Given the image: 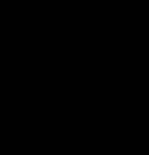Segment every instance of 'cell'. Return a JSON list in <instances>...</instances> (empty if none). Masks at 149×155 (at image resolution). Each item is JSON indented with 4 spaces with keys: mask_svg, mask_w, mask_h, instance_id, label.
I'll return each instance as SVG.
<instances>
[]
</instances>
